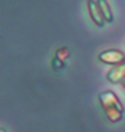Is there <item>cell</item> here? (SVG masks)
<instances>
[{"label":"cell","mask_w":125,"mask_h":132,"mask_svg":"<svg viewBox=\"0 0 125 132\" xmlns=\"http://www.w3.org/2000/svg\"><path fill=\"white\" fill-rule=\"evenodd\" d=\"M87 6H88V10H89L90 18L92 19V21L98 26H103L105 21H104V19L102 16V13L100 12V9L98 7V3L95 2V1H93V0H88V1H87Z\"/></svg>","instance_id":"obj_4"},{"label":"cell","mask_w":125,"mask_h":132,"mask_svg":"<svg viewBox=\"0 0 125 132\" xmlns=\"http://www.w3.org/2000/svg\"><path fill=\"white\" fill-rule=\"evenodd\" d=\"M107 79L111 83H123L125 82V62L112 68L107 74Z\"/></svg>","instance_id":"obj_3"},{"label":"cell","mask_w":125,"mask_h":132,"mask_svg":"<svg viewBox=\"0 0 125 132\" xmlns=\"http://www.w3.org/2000/svg\"><path fill=\"white\" fill-rule=\"evenodd\" d=\"M97 3L100 9V12L102 13L104 21L109 23L113 22V14H112L111 8H110V4L108 3L107 0H97Z\"/></svg>","instance_id":"obj_5"},{"label":"cell","mask_w":125,"mask_h":132,"mask_svg":"<svg viewBox=\"0 0 125 132\" xmlns=\"http://www.w3.org/2000/svg\"><path fill=\"white\" fill-rule=\"evenodd\" d=\"M69 57V50L67 48H60L57 50V58L60 59V60H65Z\"/></svg>","instance_id":"obj_6"},{"label":"cell","mask_w":125,"mask_h":132,"mask_svg":"<svg viewBox=\"0 0 125 132\" xmlns=\"http://www.w3.org/2000/svg\"><path fill=\"white\" fill-rule=\"evenodd\" d=\"M0 132H7L4 128H0Z\"/></svg>","instance_id":"obj_7"},{"label":"cell","mask_w":125,"mask_h":132,"mask_svg":"<svg viewBox=\"0 0 125 132\" xmlns=\"http://www.w3.org/2000/svg\"><path fill=\"white\" fill-rule=\"evenodd\" d=\"M99 60L103 63L113 64L115 67L125 62V55L121 50L117 49H108L99 54Z\"/></svg>","instance_id":"obj_2"},{"label":"cell","mask_w":125,"mask_h":132,"mask_svg":"<svg viewBox=\"0 0 125 132\" xmlns=\"http://www.w3.org/2000/svg\"><path fill=\"white\" fill-rule=\"evenodd\" d=\"M122 85H123V87L125 88V82H123V83H122Z\"/></svg>","instance_id":"obj_8"},{"label":"cell","mask_w":125,"mask_h":132,"mask_svg":"<svg viewBox=\"0 0 125 132\" xmlns=\"http://www.w3.org/2000/svg\"><path fill=\"white\" fill-rule=\"evenodd\" d=\"M99 102L105 116L111 122H117L123 118L124 106L116 94L112 91H103L99 94Z\"/></svg>","instance_id":"obj_1"}]
</instances>
